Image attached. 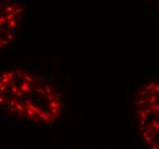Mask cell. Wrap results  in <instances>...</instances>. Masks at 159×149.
I'll list each match as a JSON object with an SVG mask.
<instances>
[{"mask_svg": "<svg viewBox=\"0 0 159 149\" xmlns=\"http://www.w3.org/2000/svg\"><path fill=\"white\" fill-rule=\"evenodd\" d=\"M66 103L46 72L29 66L0 71V114L36 127H53L62 119Z\"/></svg>", "mask_w": 159, "mask_h": 149, "instance_id": "obj_1", "label": "cell"}, {"mask_svg": "<svg viewBox=\"0 0 159 149\" xmlns=\"http://www.w3.org/2000/svg\"><path fill=\"white\" fill-rule=\"evenodd\" d=\"M24 13V1L0 0V54L11 49L16 43Z\"/></svg>", "mask_w": 159, "mask_h": 149, "instance_id": "obj_2", "label": "cell"}, {"mask_svg": "<svg viewBox=\"0 0 159 149\" xmlns=\"http://www.w3.org/2000/svg\"><path fill=\"white\" fill-rule=\"evenodd\" d=\"M134 114L138 128L159 127V81L149 80L139 88L134 98Z\"/></svg>", "mask_w": 159, "mask_h": 149, "instance_id": "obj_3", "label": "cell"}, {"mask_svg": "<svg viewBox=\"0 0 159 149\" xmlns=\"http://www.w3.org/2000/svg\"><path fill=\"white\" fill-rule=\"evenodd\" d=\"M142 141L148 149H159V127L148 126L138 128Z\"/></svg>", "mask_w": 159, "mask_h": 149, "instance_id": "obj_4", "label": "cell"}]
</instances>
